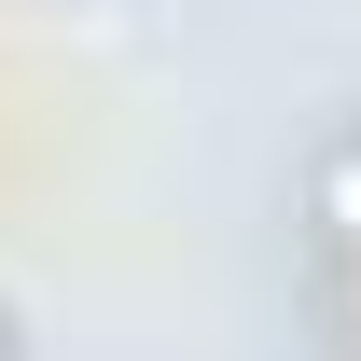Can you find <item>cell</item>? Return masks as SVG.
Wrapping results in <instances>:
<instances>
[{"mask_svg": "<svg viewBox=\"0 0 361 361\" xmlns=\"http://www.w3.org/2000/svg\"><path fill=\"white\" fill-rule=\"evenodd\" d=\"M334 223H348V306H361V153L334 167Z\"/></svg>", "mask_w": 361, "mask_h": 361, "instance_id": "obj_1", "label": "cell"}, {"mask_svg": "<svg viewBox=\"0 0 361 361\" xmlns=\"http://www.w3.org/2000/svg\"><path fill=\"white\" fill-rule=\"evenodd\" d=\"M0 361H14V348H0Z\"/></svg>", "mask_w": 361, "mask_h": 361, "instance_id": "obj_2", "label": "cell"}]
</instances>
